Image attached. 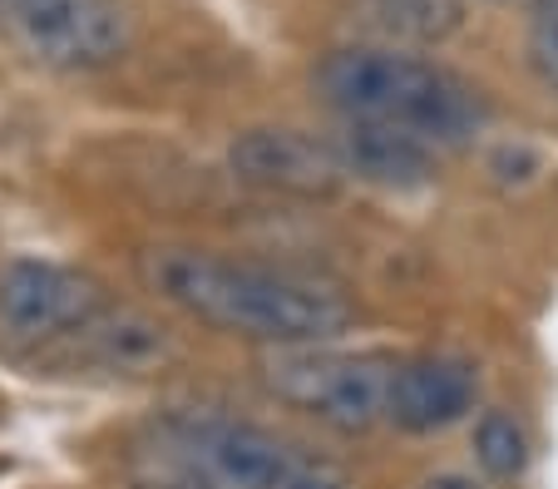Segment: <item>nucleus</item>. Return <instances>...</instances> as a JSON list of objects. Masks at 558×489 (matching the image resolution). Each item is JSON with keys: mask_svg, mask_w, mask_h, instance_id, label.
Listing matches in <instances>:
<instances>
[{"mask_svg": "<svg viewBox=\"0 0 558 489\" xmlns=\"http://www.w3.org/2000/svg\"><path fill=\"white\" fill-rule=\"evenodd\" d=\"M134 272L158 302L179 307L183 317L267 346H322L356 321V307L316 277L238 262L189 243L144 247Z\"/></svg>", "mask_w": 558, "mask_h": 489, "instance_id": "1", "label": "nucleus"}, {"mask_svg": "<svg viewBox=\"0 0 558 489\" xmlns=\"http://www.w3.org/2000/svg\"><path fill=\"white\" fill-rule=\"evenodd\" d=\"M316 95L347 124H386L425 149H464L480 138L489 109L480 89L430 60L380 45H347L316 64Z\"/></svg>", "mask_w": 558, "mask_h": 489, "instance_id": "2", "label": "nucleus"}, {"mask_svg": "<svg viewBox=\"0 0 558 489\" xmlns=\"http://www.w3.org/2000/svg\"><path fill=\"white\" fill-rule=\"evenodd\" d=\"M390 371L396 362L376 352L341 356L316 352V346H277L272 356H263L267 391L341 436H361L376 420H386Z\"/></svg>", "mask_w": 558, "mask_h": 489, "instance_id": "3", "label": "nucleus"}, {"mask_svg": "<svg viewBox=\"0 0 558 489\" xmlns=\"http://www.w3.org/2000/svg\"><path fill=\"white\" fill-rule=\"evenodd\" d=\"M179 479H193L198 489H282L292 475L296 455L282 436L253 426V420H232V415H173L163 426Z\"/></svg>", "mask_w": 558, "mask_h": 489, "instance_id": "4", "label": "nucleus"}, {"mask_svg": "<svg viewBox=\"0 0 558 489\" xmlns=\"http://www.w3.org/2000/svg\"><path fill=\"white\" fill-rule=\"evenodd\" d=\"M25 54L50 70H105L129 50V11L119 0H5Z\"/></svg>", "mask_w": 558, "mask_h": 489, "instance_id": "5", "label": "nucleus"}, {"mask_svg": "<svg viewBox=\"0 0 558 489\" xmlns=\"http://www.w3.org/2000/svg\"><path fill=\"white\" fill-rule=\"evenodd\" d=\"M105 307H109L105 288L80 267L45 262V257L0 262V327L15 341L74 337Z\"/></svg>", "mask_w": 558, "mask_h": 489, "instance_id": "6", "label": "nucleus"}, {"mask_svg": "<svg viewBox=\"0 0 558 489\" xmlns=\"http://www.w3.org/2000/svg\"><path fill=\"white\" fill-rule=\"evenodd\" d=\"M232 173L253 188L292 193V198H331L347 183V169L337 159V144L302 129H247L228 149Z\"/></svg>", "mask_w": 558, "mask_h": 489, "instance_id": "7", "label": "nucleus"}, {"mask_svg": "<svg viewBox=\"0 0 558 489\" xmlns=\"http://www.w3.org/2000/svg\"><path fill=\"white\" fill-rule=\"evenodd\" d=\"M480 376L460 356H411L396 362L386 395V420H396L411 436H435L474 411Z\"/></svg>", "mask_w": 558, "mask_h": 489, "instance_id": "8", "label": "nucleus"}, {"mask_svg": "<svg viewBox=\"0 0 558 489\" xmlns=\"http://www.w3.org/2000/svg\"><path fill=\"white\" fill-rule=\"evenodd\" d=\"M85 356L105 371L119 376H148V371H163L173 362V337L163 321H154L148 311L134 307H105L99 317H89L85 327L74 331Z\"/></svg>", "mask_w": 558, "mask_h": 489, "instance_id": "9", "label": "nucleus"}, {"mask_svg": "<svg viewBox=\"0 0 558 489\" xmlns=\"http://www.w3.org/2000/svg\"><path fill=\"white\" fill-rule=\"evenodd\" d=\"M337 159L347 169V179L376 183V188H425L435 179V149H425L421 138L401 134L386 124H347L337 138Z\"/></svg>", "mask_w": 558, "mask_h": 489, "instance_id": "10", "label": "nucleus"}, {"mask_svg": "<svg viewBox=\"0 0 558 489\" xmlns=\"http://www.w3.org/2000/svg\"><path fill=\"white\" fill-rule=\"evenodd\" d=\"M371 11V21L390 35H405V40L435 45L445 35L460 30L464 5L460 0H361Z\"/></svg>", "mask_w": 558, "mask_h": 489, "instance_id": "11", "label": "nucleus"}, {"mask_svg": "<svg viewBox=\"0 0 558 489\" xmlns=\"http://www.w3.org/2000/svg\"><path fill=\"white\" fill-rule=\"evenodd\" d=\"M474 460L485 469V479L509 485L529 469V436L509 411H485L474 420Z\"/></svg>", "mask_w": 558, "mask_h": 489, "instance_id": "12", "label": "nucleus"}, {"mask_svg": "<svg viewBox=\"0 0 558 489\" xmlns=\"http://www.w3.org/2000/svg\"><path fill=\"white\" fill-rule=\"evenodd\" d=\"M529 64H534L538 80L558 95V0L534 15V30H529Z\"/></svg>", "mask_w": 558, "mask_h": 489, "instance_id": "13", "label": "nucleus"}, {"mask_svg": "<svg viewBox=\"0 0 558 489\" xmlns=\"http://www.w3.org/2000/svg\"><path fill=\"white\" fill-rule=\"evenodd\" d=\"M282 489H351V475L327 460H296L292 475L282 479Z\"/></svg>", "mask_w": 558, "mask_h": 489, "instance_id": "14", "label": "nucleus"}, {"mask_svg": "<svg viewBox=\"0 0 558 489\" xmlns=\"http://www.w3.org/2000/svg\"><path fill=\"white\" fill-rule=\"evenodd\" d=\"M415 489H485L474 475H464V469H435V475H425Z\"/></svg>", "mask_w": 558, "mask_h": 489, "instance_id": "15", "label": "nucleus"}, {"mask_svg": "<svg viewBox=\"0 0 558 489\" xmlns=\"http://www.w3.org/2000/svg\"><path fill=\"white\" fill-rule=\"evenodd\" d=\"M138 489H198V485H193V479H179V475H173V479H158V485H138Z\"/></svg>", "mask_w": 558, "mask_h": 489, "instance_id": "16", "label": "nucleus"}]
</instances>
